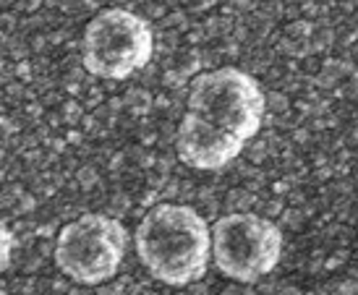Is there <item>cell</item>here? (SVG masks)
I'll return each instance as SVG.
<instances>
[{
  "label": "cell",
  "mask_w": 358,
  "mask_h": 295,
  "mask_svg": "<svg viewBox=\"0 0 358 295\" xmlns=\"http://www.w3.org/2000/svg\"><path fill=\"white\" fill-rule=\"evenodd\" d=\"M152 52V27L134 10L105 8L84 29V69L97 79H129L150 66Z\"/></svg>",
  "instance_id": "2"
},
{
  "label": "cell",
  "mask_w": 358,
  "mask_h": 295,
  "mask_svg": "<svg viewBox=\"0 0 358 295\" xmlns=\"http://www.w3.org/2000/svg\"><path fill=\"white\" fill-rule=\"evenodd\" d=\"M134 240L141 264L165 285L183 287L207 275L212 230L196 209L186 204H157L141 217Z\"/></svg>",
  "instance_id": "1"
},
{
  "label": "cell",
  "mask_w": 358,
  "mask_h": 295,
  "mask_svg": "<svg viewBox=\"0 0 358 295\" xmlns=\"http://www.w3.org/2000/svg\"><path fill=\"white\" fill-rule=\"evenodd\" d=\"M10 254H13V233H10L8 225L0 220V272L8 269Z\"/></svg>",
  "instance_id": "7"
},
{
  "label": "cell",
  "mask_w": 358,
  "mask_h": 295,
  "mask_svg": "<svg viewBox=\"0 0 358 295\" xmlns=\"http://www.w3.org/2000/svg\"><path fill=\"white\" fill-rule=\"evenodd\" d=\"M282 256L280 227L262 215L233 212L212 225V261L236 282H257L272 275Z\"/></svg>",
  "instance_id": "5"
},
{
  "label": "cell",
  "mask_w": 358,
  "mask_h": 295,
  "mask_svg": "<svg viewBox=\"0 0 358 295\" xmlns=\"http://www.w3.org/2000/svg\"><path fill=\"white\" fill-rule=\"evenodd\" d=\"M126 246V227L115 217L92 212L76 217L58 233L55 264L79 285H100L115 277L123 264Z\"/></svg>",
  "instance_id": "4"
},
{
  "label": "cell",
  "mask_w": 358,
  "mask_h": 295,
  "mask_svg": "<svg viewBox=\"0 0 358 295\" xmlns=\"http://www.w3.org/2000/svg\"><path fill=\"white\" fill-rule=\"evenodd\" d=\"M267 99L259 81L241 69L225 66L199 73L189 89V113L220 126L241 141L259 134Z\"/></svg>",
  "instance_id": "3"
},
{
  "label": "cell",
  "mask_w": 358,
  "mask_h": 295,
  "mask_svg": "<svg viewBox=\"0 0 358 295\" xmlns=\"http://www.w3.org/2000/svg\"><path fill=\"white\" fill-rule=\"evenodd\" d=\"M246 141L204 120L196 113H186L178 126L176 149L183 165L194 170H222L241 154Z\"/></svg>",
  "instance_id": "6"
}]
</instances>
